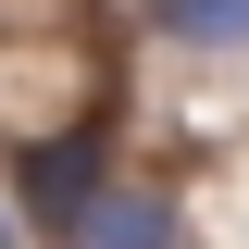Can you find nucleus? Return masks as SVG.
<instances>
[{"mask_svg":"<svg viewBox=\"0 0 249 249\" xmlns=\"http://www.w3.org/2000/svg\"><path fill=\"white\" fill-rule=\"evenodd\" d=\"M88 175H100V112L75 124V137H50V150H25V199H37V212H62V224H75V212L100 199Z\"/></svg>","mask_w":249,"mask_h":249,"instance_id":"1","label":"nucleus"},{"mask_svg":"<svg viewBox=\"0 0 249 249\" xmlns=\"http://www.w3.org/2000/svg\"><path fill=\"white\" fill-rule=\"evenodd\" d=\"M0 249H13V224H0Z\"/></svg>","mask_w":249,"mask_h":249,"instance_id":"4","label":"nucleus"},{"mask_svg":"<svg viewBox=\"0 0 249 249\" xmlns=\"http://www.w3.org/2000/svg\"><path fill=\"white\" fill-rule=\"evenodd\" d=\"M162 25H175V37H212V50H237V37H249V0H162Z\"/></svg>","mask_w":249,"mask_h":249,"instance_id":"3","label":"nucleus"},{"mask_svg":"<svg viewBox=\"0 0 249 249\" xmlns=\"http://www.w3.org/2000/svg\"><path fill=\"white\" fill-rule=\"evenodd\" d=\"M75 249H175V212L137 199V187H100L88 212H75Z\"/></svg>","mask_w":249,"mask_h":249,"instance_id":"2","label":"nucleus"}]
</instances>
